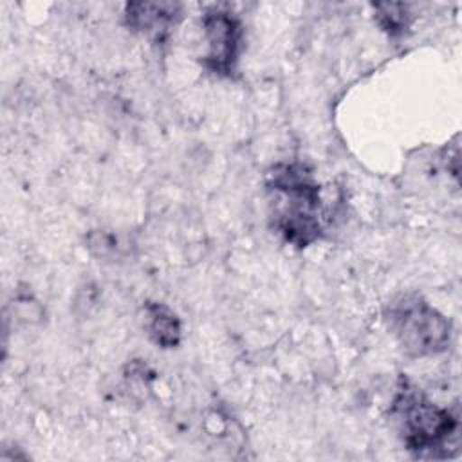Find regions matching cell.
I'll return each instance as SVG.
<instances>
[{"label":"cell","instance_id":"6","mask_svg":"<svg viewBox=\"0 0 462 462\" xmlns=\"http://www.w3.org/2000/svg\"><path fill=\"white\" fill-rule=\"evenodd\" d=\"M144 330L161 348H175L182 337V323L177 312L159 301L144 303Z\"/></svg>","mask_w":462,"mask_h":462},{"label":"cell","instance_id":"5","mask_svg":"<svg viewBox=\"0 0 462 462\" xmlns=\"http://www.w3.org/2000/svg\"><path fill=\"white\" fill-rule=\"evenodd\" d=\"M125 23L130 31L152 42H162L179 25L182 5L177 2H128L125 5Z\"/></svg>","mask_w":462,"mask_h":462},{"label":"cell","instance_id":"2","mask_svg":"<svg viewBox=\"0 0 462 462\" xmlns=\"http://www.w3.org/2000/svg\"><path fill=\"white\" fill-rule=\"evenodd\" d=\"M404 448L417 458L444 460L460 451V422L451 410L435 404L406 377H399L392 402Z\"/></svg>","mask_w":462,"mask_h":462},{"label":"cell","instance_id":"7","mask_svg":"<svg viewBox=\"0 0 462 462\" xmlns=\"http://www.w3.org/2000/svg\"><path fill=\"white\" fill-rule=\"evenodd\" d=\"M374 11H375L377 23L390 36L404 34L406 29L410 27V23H411V14L408 13L406 4L381 2V4H374Z\"/></svg>","mask_w":462,"mask_h":462},{"label":"cell","instance_id":"4","mask_svg":"<svg viewBox=\"0 0 462 462\" xmlns=\"http://www.w3.org/2000/svg\"><path fill=\"white\" fill-rule=\"evenodd\" d=\"M202 32L206 52L204 67L217 76H231L236 69L242 51V23L224 7H209L202 14Z\"/></svg>","mask_w":462,"mask_h":462},{"label":"cell","instance_id":"3","mask_svg":"<svg viewBox=\"0 0 462 462\" xmlns=\"http://www.w3.org/2000/svg\"><path fill=\"white\" fill-rule=\"evenodd\" d=\"M390 332L408 357H431L448 350L451 323L415 292L393 298L384 312Z\"/></svg>","mask_w":462,"mask_h":462},{"label":"cell","instance_id":"1","mask_svg":"<svg viewBox=\"0 0 462 462\" xmlns=\"http://www.w3.org/2000/svg\"><path fill=\"white\" fill-rule=\"evenodd\" d=\"M265 186L271 197L274 227L282 238L305 249L325 231L321 188L301 162H278L267 171Z\"/></svg>","mask_w":462,"mask_h":462}]
</instances>
